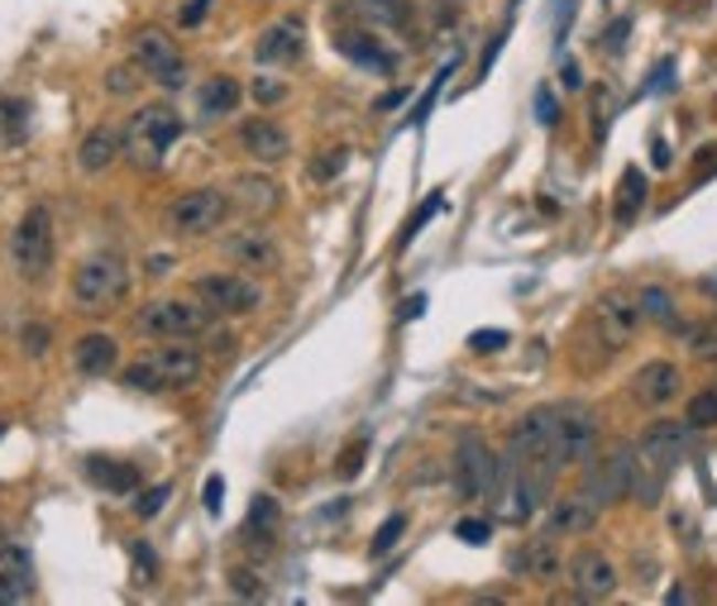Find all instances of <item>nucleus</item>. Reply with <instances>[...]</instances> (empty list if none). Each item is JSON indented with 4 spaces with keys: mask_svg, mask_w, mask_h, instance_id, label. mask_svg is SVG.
<instances>
[{
    "mask_svg": "<svg viewBox=\"0 0 717 606\" xmlns=\"http://www.w3.org/2000/svg\"><path fill=\"white\" fill-rule=\"evenodd\" d=\"M0 550H6V530H0Z\"/></svg>",
    "mask_w": 717,
    "mask_h": 606,
    "instance_id": "nucleus-52",
    "label": "nucleus"
},
{
    "mask_svg": "<svg viewBox=\"0 0 717 606\" xmlns=\"http://www.w3.org/2000/svg\"><path fill=\"white\" fill-rule=\"evenodd\" d=\"M24 597H34V573L0 569V602H24Z\"/></svg>",
    "mask_w": 717,
    "mask_h": 606,
    "instance_id": "nucleus-33",
    "label": "nucleus"
},
{
    "mask_svg": "<svg viewBox=\"0 0 717 606\" xmlns=\"http://www.w3.org/2000/svg\"><path fill=\"white\" fill-rule=\"evenodd\" d=\"M201 372H206V358H201V349H192V339H158V349L135 358L120 372V382L129 392L158 397V392H186V387H196Z\"/></svg>",
    "mask_w": 717,
    "mask_h": 606,
    "instance_id": "nucleus-1",
    "label": "nucleus"
},
{
    "mask_svg": "<svg viewBox=\"0 0 717 606\" xmlns=\"http://www.w3.org/2000/svg\"><path fill=\"white\" fill-rule=\"evenodd\" d=\"M641 301V315L645 325H660V329H679V306H674V296L665 292V286H641L636 292Z\"/></svg>",
    "mask_w": 717,
    "mask_h": 606,
    "instance_id": "nucleus-29",
    "label": "nucleus"
},
{
    "mask_svg": "<svg viewBox=\"0 0 717 606\" xmlns=\"http://www.w3.org/2000/svg\"><path fill=\"white\" fill-rule=\"evenodd\" d=\"M278 526H282V511H278V501L272 497H254V507H249V540H272L278 535Z\"/></svg>",
    "mask_w": 717,
    "mask_h": 606,
    "instance_id": "nucleus-31",
    "label": "nucleus"
},
{
    "mask_svg": "<svg viewBox=\"0 0 717 606\" xmlns=\"http://www.w3.org/2000/svg\"><path fill=\"white\" fill-rule=\"evenodd\" d=\"M627 29H631L627 20H617V24L608 29V48H622V39H627Z\"/></svg>",
    "mask_w": 717,
    "mask_h": 606,
    "instance_id": "nucleus-50",
    "label": "nucleus"
},
{
    "mask_svg": "<svg viewBox=\"0 0 717 606\" xmlns=\"http://www.w3.org/2000/svg\"><path fill=\"white\" fill-rule=\"evenodd\" d=\"M593 325H598V335H602V344H608V349H627V344L641 335V325H645L636 292H627V286H612V292H602L593 301Z\"/></svg>",
    "mask_w": 717,
    "mask_h": 606,
    "instance_id": "nucleus-11",
    "label": "nucleus"
},
{
    "mask_svg": "<svg viewBox=\"0 0 717 606\" xmlns=\"http://www.w3.org/2000/svg\"><path fill=\"white\" fill-rule=\"evenodd\" d=\"M168 497H172V483H153L149 493L135 497V516H139V521H153V516L168 507Z\"/></svg>",
    "mask_w": 717,
    "mask_h": 606,
    "instance_id": "nucleus-35",
    "label": "nucleus"
},
{
    "mask_svg": "<svg viewBox=\"0 0 717 606\" xmlns=\"http://www.w3.org/2000/svg\"><path fill=\"white\" fill-rule=\"evenodd\" d=\"M221 253L235 268H244V272H272V268L282 263L278 239H272L264 225H244V229H235V235H225L221 239Z\"/></svg>",
    "mask_w": 717,
    "mask_h": 606,
    "instance_id": "nucleus-12",
    "label": "nucleus"
},
{
    "mask_svg": "<svg viewBox=\"0 0 717 606\" xmlns=\"http://www.w3.org/2000/svg\"><path fill=\"white\" fill-rule=\"evenodd\" d=\"M402 530H407V516H387V521L378 526V535H373V559H383V554H393L397 550V540H402Z\"/></svg>",
    "mask_w": 717,
    "mask_h": 606,
    "instance_id": "nucleus-36",
    "label": "nucleus"
},
{
    "mask_svg": "<svg viewBox=\"0 0 717 606\" xmlns=\"http://www.w3.org/2000/svg\"><path fill=\"white\" fill-rule=\"evenodd\" d=\"M229 210H235L229 192H221V186H196V192H186L168 206V229L182 239H206L229 220Z\"/></svg>",
    "mask_w": 717,
    "mask_h": 606,
    "instance_id": "nucleus-7",
    "label": "nucleus"
},
{
    "mask_svg": "<svg viewBox=\"0 0 717 606\" xmlns=\"http://www.w3.org/2000/svg\"><path fill=\"white\" fill-rule=\"evenodd\" d=\"M454 535L464 540V544H483L488 535H493V526H488V521H459V526H454Z\"/></svg>",
    "mask_w": 717,
    "mask_h": 606,
    "instance_id": "nucleus-45",
    "label": "nucleus"
},
{
    "mask_svg": "<svg viewBox=\"0 0 717 606\" xmlns=\"http://www.w3.org/2000/svg\"><path fill=\"white\" fill-rule=\"evenodd\" d=\"M297 57H301V20H292V14L268 24L254 43V63H264V67H287Z\"/></svg>",
    "mask_w": 717,
    "mask_h": 606,
    "instance_id": "nucleus-20",
    "label": "nucleus"
},
{
    "mask_svg": "<svg viewBox=\"0 0 717 606\" xmlns=\"http://www.w3.org/2000/svg\"><path fill=\"white\" fill-rule=\"evenodd\" d=\"M645 206V177L641 167H627L622 172V186H617V225H631Z\"/></svg>",
    "mask_w": 717,
    "mask_h": 606,
    "instance_id": "nucleus-30",
    "label": "nucleus"
},
{
    "mask_svg": "<svg viewBox=\"0 0 717 606\" xmlns=\"http://www.w3.org/2000/svg\"><path fill=\"white\" fill-rule=\"evenodd\" d=\"M698 292L708 296V301H717V272H703V278H698Z\"/></svg>",
    "mask_w": 717,
    "mask_h": 606,
    "instance_id": "nucleus-51",
    "label": "nucleus"
},
{
    "mask_svg": "<svg viewBox=\"0 0 717 606\" xmlns=\"http://www.w3.org/2000/svg\"><path fill=\"white\" fill-rule=\"evenodd\" d=\"M229 587H235L239 597H264V583H258L249 569H235V573H229Z\"/></svg>",
    "mask_w": 717,
    "mask_h": 606,
    "instance_id": "nucleus-43",
    "label": "nucleus"
},
{
    "mask_svg": "<svg viewBox=\"0 0 717 606\" xmlns=\"http://www.w3.org/2000/svg\"><path fill=\"white\" fill-rule=\"evenodd\" d=\"M555 415H559V407L526 411L522 421H516V430H512V454L526 458V464H545V454H550V440H555Z\"/></svg>",
    "mask_w": 717,
    "mask_h": 606,
    "instance_id": "nucleus-17",
    "label": "nucleus"
},
{
    "mask_svg": "<svg viewBox=\"0 0 717 606\" xmlns=\"http://www.w3.org/2000/svg\"><path fill=\"white\" fill-rule=\"evenodd\" d=\"M569 583H574V597L584 602H608L617 593V569L602 550H579L569 559Z\"/></svg>",
    "mask_w": 717,
    "mask_h": 606,
    "instance_id": "nucleus-15",
    "label": "nucleus"
},
{
    "mask_svg": "<svg viewBox=\"0 0 717 606\" xmlns=\"http://www.w3.org/2000/svg\"><path fill=\"white\" fill-rule=\"evenodd\" d=\"M239 149L254 158V163H264V167H278L287 153H292V139H287V129L278 120H244L239 125Z\"/></svg>",
    "mask_w": 717,
    "mask_h": 606,
    "instance_id": "nucleus-18",
    "label": "nucleus"
},
{
    "mask_svg": "<svg viewBox=\"0 0 717 606\" xmlns=\"http://www.w3.org/2000/svg\"><path fill=\"white\" fill-rule=\"evenodd\" d=\"M512 569L526 573V578H536V583H555L559 573H565V559L555 554V540H531L526 550L512 559Z\"/></svg>",
    "mask_w": 717,
    "mask_h": 606,
    "instance_id": "nucleus-26",
    "label": "nucleus"
},
{
    "mask_svg": "<svg viewBox=\"0 0 717 606\" xmlns=\"http://www.w3.org/2000/svg\"><path fill=\"white\" fill-rule=\"evenodd\" d=\"M598 526V501L579 493V497H559L550 507V535H588Z\"/></svg>",
    "mask_w": 717,
    "mask_h": 606,
    "instance_id": "nucleus-23",
    "label": "nucleus"
},
{
    "mask_svg": "<svg viewBox=\"0 0 717 606\" xmlns=\"http://www.w3.org/2000/svg\"><path fill=\"white\" fill-rule=\"evenodd\" d=\"M49 344H53V335H49V325H39V321H29V325L20 329V349H24V354H34V358H43V354H49Z\"/></svg>",
    "mask_w": 717,
    "mask_h": 606,
    "instance_id": "nucleus-38",
    "label": "nucleus"
},
{
    "mask_svg": "<svg viewBox=\"0 0 717 606\" xmlns=\"http://www.w3.org/2000/svg\"><path fill=\"white\" fill-rule=\"evenodd\" d=\"M684 440H688V425H679V421H655V425L641 435L636 450L651 454V458H660L665 468H674V464L684 458Z\"/></svg>",
    "mask_w": 717,
    "mask_h": 606,
    "instance_id": "nucleus-25",
    "label": "nucleus"
},
{
    "mask_svg": "<svg viewBox=\"0 0 717 606\" xmlns=\"http://www.w3.org/2000/svg\"><path fill=\"white\" fill-rule=\"evenodd\" d=\"M201 497H206V511H211V516H221V501H225V483H221V478H215V473H211V478H206V493H201Z\"/></svg>",
    "mask_w": 717,
    "mask_h": 606,
    "instance_id": "nucleus-48",
    "label": "nucleus"
},
{
    "mask_svg": "<svg viewBox=\"0 0 717 606\" xmlns=\"http://www.w3.org/2000/svg\"><path fill=\"white\" fill-rule=\"evenodd\" d=\"M631 464H636V444H617L608 454H588L584 468V493L598 507H617L631 497Z\"/></svg>",
    "mask_w": 717,
    "mask_h": 606,
    "instance_id": "nucleus-9",
    "label": "nucleus"
},
{
    "mask_svg": "<svg viewBox=\"0 0 717 606\" xmlns=\"http://www.w3.org/2000/svg\"><path fill=\"white\" fill-rule=\"evenodd\" d=\"M344 167H350V149H325V153L311 163V177H315V182H335Z\"/></svg>",
    "mask_w": 717,
    "mask_h": 606,
    "instance_id": "nucleus-37",
    "label": "nucleus"
},
{
    "mask_svg": "<svg viewBox=\"0 0 717 606\" xmlns=\"http://www.w3.org/2000/svg\"><path fill=\"white\" fill-rule=\"evenodd\" d=\"M182 129H186L182 115L172 106H163V100H158V106H139L125 125V158L143 172H158L168 149L182 139Z\"/></svg>",
    "mask_w": 717,
    "mask_h": 606,
    "instance_id": "nucleus-2",
    "label": "nucleus"
},
{
    "mask_svg": "<svg viewBox=\"0 0 717 606\" xmlns=\"http://www.w3.org/2000/svg\"><path fill=\"white\" fill-rule=\"evenodd\" d=\"M129 554H135V578L139 583H153V573H158V559H153V550L143 540H135L129 544Z\"/></svg>",
    "mask_w": 717,
    "mask_h": 606,
    "instance_id": "nucleus-40",
    "label": "nucleus"
},
{
    "mask_svg": "<svg viewBox=\"0 0 717 606\" xmlns=\"http://www.w3.org/2000/svg\"><path fill=\"white\" fill-rule=\"evenodd\" d=\"M679 387H684V372L679 364H670V358H651V364H641L636 372H631V401L636 407H670L674 397H679Z\"/></svg>",
    "mask_w": 717,
    "mask_h": 606,
    "instance_id": "nucleus-14",
    "label": "nucleus"
},
{
    "mask_svg": "<svg viewBox=\"0 0 717 606\" xmlns=\"http://www.w3.org/2000/svg\"><path fill=\"white\" fill-rule=\"evenodd\" d=\"M239 82L235 77H211V82H201V91H196V120L201 125H215V120H225V115H235L239 110Z\"/></svg>",
    "mask_w": 717,
    "mask_h": 606,
    "instance_id": "nucleus-22",
    "label": "nucleus"
},
{
    "mask_svg": "<svg viewBox=\"0 0 717 606\" xmlns=\"http://www.w3.org/2000/svg\"><path fill=\"white\" fill-rule=\"evenodd\" d=\"M129 296V268L120 253H92L72 278V306L77 315H110Z\"/></svg>",
    "mask_w": 717,
    "mask_h": 606,
    "instance_id": "nucleus-3",
    "label": "nucleus"
},
{
    "mask_svg": "<svg viewBox=\"0 0 717 606\" xmlns=\"http://www.w3.org/2000/svg\"><path fill=\"white\" fill-rule=\"evenodd\" d=\"M29 120H34V110H29L24 96H0V143L6 149L29 139Z\"/></svg>",
    "mask_w": 717,
    "mask_h": 606,
    "instance_id": "nucleus-28",
    "label": "nucleus"
},
{
    "mask_svg": "<svg viewBox=\"0 0 717 606\" xmlns=\"http://www.w3.org/2000/svg\"><path fill=\"white\" fill-rule=\"evenodd\" d=\"M86 478H92L100 493H110V497H129V493H139V468L135 464H125V458H106V454H92L86 458Z\"/></svg>",
    "mask_w": 717,
    "mask_h": 606,
    "instance_id": "nucleus-24",
    "label": "nucleus"
},
{
    "mask_svg": "<svg viewBox=\"0 0 717 606\" xmlns=\"http://www.w3.org/2000/svg\"><path fill=\"white\" fill-rule=\"evenodd\" d=\"M10 263L24 282H49V272L57 263V235H53L49 206H29L20 215V225L10 235Z\"/></svg>",
    "mask_w": 717,
    "mask_h": 606,
    "instance_id": "nucleus-4",
    "label": "nucleus"
},
{
    "mask_svg": "<svg viewBox=\"0 0 717 606\" xmlns=\"http://www.w3.org/2000/svg\"><path fill=\"white\" fill-rule=\"evenodd\" d=\"M211 6H215V0H186L182 14H178V24H182V29H196V24L211 14Z\"/></svg>",
    "mask_w": 717,
    "mask_h": 606,
    "instance_id": "nucleus-44",
    "label": "nucleus"
},
{
    "mask_svg": "<svg viewBox=\"0 0 717 606\" xmlns=\"http://www.w3.org/2000/svg\"><path fill=\"white\" fill-rule=\"evenodd\" d=\"M358 468H364V440H358V444H350V450L340 454V478H354Z\"/></svg>",
    "mask_w": 717,
    "mask_h": 606,
    "instance_id": "nucleus-46",
    "label": "nucleus"
},
{
    "mask_svg": "<svg viewBox=\"0 0 717 606\" xmlns=\"http://www.w3.org/2000/svg\"><path fill=\"white\" fill-rule=\"evenodd\" d=\"M593 440H598V415L579 407V401H565L555 415V440H550V454H545V473L555 468H569V464H584L593 454Z\"/></svg>",
    "mask_w": 717,
    "mask_h": 606,
    "instance_id": "nucleus-8",
    "label": "nucleus"
},
{
    "mask_svg": "<svg viewBox=\"0 0 717 606\" xmlns=\"http://www.w3.org/2000/svg\"><path fill=\"white\" fill-rule=\"evenodd\" d=\"M493 454H488V444L479 435H464L454 450V493L464 501H479L488 487H493Z\"/></svg>",
    "mask_w": 717,
    "mask_h": 606,
    "instance_id": "nucleus-13",
    "label": "nucleus"
},
{
    "mask_svg": "<svg viewBox=\"0 0 717 606\" xmlns=\"http://www.w3.org/2000/svg\"><path fill=\"white\" fill-rule=\"evenodd\" d=\"M684 425L688 430H713L717 425V392H698L684 407Z\"/></svg>",
    "mask_w": 717,
    "mask_h": 606,
    "instance_id": "nucleus-32",
    "label": "nucleus"
},
{
    "mask_svg": "<svg viewBox=\"0 0 717 606\" xmlns=\"http://www.w3.org/2000/svg\"><path fill=\"white\" fill-rule=\"evenodd\" d=\"M135 72L139 67H110V77H106V86H110V96H129V91H135Z\"/></svg>",
    "mask_w": 717,
    "mask_h": 606,
    "instance_id": "nucleus-42",
    "label": "nucleus"
},
{
    "mask_svg": "<svg viewBox=\"0 0 717 606\" xmlns=\"http://www.w3.org/2000/svg\"><path fill=\"white\" fill-rule=\"evenodd\" d=\"M249 96L258 100V106H282V100H287V86H282L278 77H258V82L249 86Z\"/></svg>",
    "mask_w": 717,
    "mask_h": 606,
    "instance_id": "nucleus-39",
    "label": "nucleus"
},
{
    "mask_svg": "<svg viewBox=\"0 0 717 606\" xmlns=\"http://www.w3.org/2000/svg\"><path fill=\"white\" fill-rule=\"evenodd\" d=\"M120 158H125V129H115V125L86 129L82 143H77V167L86 172V177H96V172H110Z\"/></svg>",
    "mask_w": 717,
    "mask_h": 606,
    "instance_id": "nucleus-19",
    "label": "nucleus"
},
{
    "mask_svg": "<svg viewBox=\"0 0 717 606\" xmlns=\"http://www.w3.org/2000/svg\"><path fill=\"white\" fill-rule=\"evenodd\" d=\"M229 201H235L239 210H272L278 206V182L268 177H254V172H244V177H235V186H229Z\"/></svg>",
    "mask_w": 717,
    "mask_h": 606,
    "instance_id": "nucleus-27",
    "label": "nucleus"
},
{
    "mask_svg": "<svg viewBox=\"0 0 717 606\" xmlns=\"http://www.w3.org/2000/svg\"><path fill=\"white\" fill-rule=\"evenodd\" d=\"M536 120H541V125H555V120H559V110H555V96H550V86H541V91H536Z\"/></svg>",
    "mask_w": 717,
    "mask_h": 606,
    "instance_id": "nucleus-47",
    "label": "nucleus"
},
{
    "mask_svg": "<svg viewBox=\"0 0 717 606\" xmlns=\"http://www.w3.org/2000/svg\"><path fill=\"white\" fill-rule=\"evenodd\" d=\"M129 63H135L143 77H153L163 91H182L186 86V57L178 43H172L168 29H158V24H143L139 34L129 39Z\"/></svg>",
    "mask_w": 717,
    "mask_h": 606,
    "instance_id": "nucleus-6",
    "label": "nucleus"
},
{
    "mask_svg": "<svg viewBox=\"0 0 717 606\" xmlns=\"http://www.w3.org/2000/svg\"><path fill=\"white\" fill-rule=\"evenodd\" d=\"M358 6H364L368 14H373V20H383V24H407L411 20V6H407V0H358Z\"/></svg>",
    "mask_w": 717,
    "mask_h": 606,
    "instance_id": "nucleus-34",
    "label": "nucleus"
},
{
    "mask_svg": "<svg viewBox=\"0 0 717 606\" xmlns=\"http://www.w3.org/2000/svg\"><path fill=\"white\" fill-rule=\"evenodd\" d=\"M670 72H674V63H660V67H655V77H651V86H645V91H665V86H670Z\"/></svg>",
    "mask_w": 717,
    "mask_h": 606,
    "instance_id": "nucleus-49",
    "label": "nucleus"
},
{
    "mask_svg": "<svg viewBox=\"0 0 717 606\" xmlns=\"http://www.w3.org/2000/svg\"><path fill=\"white\" fill-rule=\"evenodd\" d=\"M215 321V311L196 296H163V301H149L139 315H135V329L143 339H196L206 335Z\"/></svg>",
    "mask_w": 717,
    "mask_h": 606,
    "instance_id": "nucleus-5",
    "label": "nucleus"
},
{
    "mask_svg": "<svg viewBox=\"0 0 717 606\" xmlns=\"http://www.w3.org/2000/svg\"><path fill=\"white\" fill-rule=\"evenodd\" d=\"M330 39H335V48L350 57V63L368 67V72H393L397 67V53L383 48V39L373 34V29H358V24H335L330 29Z\"/></svg>",
    "mask_w": 717,
    "mask_h": 606,
    "instance_id": "nucleus-16",
    "label": "nucleus"
},
{
    "mask_svg": "<svg viewBox=\"0 0 717 606\" xmlns=\"http://www.w3.org/2000/svg\"><path fill=\"white\" fill-rule=\"evenodd\" d=\"M72 364H77L82 378H106V372L120 368V344L106 329H92V335H82L72 344Z\"/></svg>",
    "mask_w": 717,
    "mask_h": 606,
    "instance_id": "nucleus-21",
    "label": "nucleus"
},
{
    "mask_svg": "<svg viewBox=\"0 0 717 606\" xmlns=\"http://www.w3.org/2000/svg\"><path fill=\"white\" fill-rule=\"evenodd\" d=\"M196 301H206L215 315H254L264 306V286L244 272H201L192 282Z\"/></svg>",
    "mask_w": 717,
    "mask_h": 606,
    "instance_id": "nucleus-10",
    "label": "nucleus"
},
{
    "mask_svg": "<svg viewBox=\"0 0 717 606\" xmlns=\"http://www.w3.org/2000/svg\"><path fill=\"white\" fill-rule=\"evenodd\" d=\"M502 344H507V329H473V335H469L473 354H497Z\"/></svg>",
    "mask_w": 717,
    "mask_h": 606,
    "instance_id": "nucleus-41",
    "label": "nucleus"
}]
</instances>
